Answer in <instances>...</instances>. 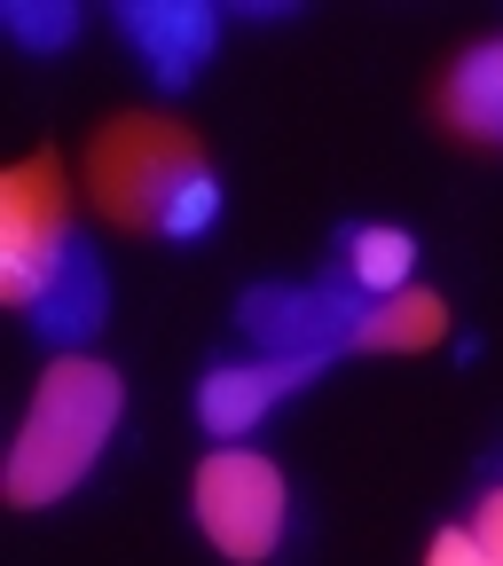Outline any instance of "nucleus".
<instances>
[{
  "label": "nucleus",
  "instance_id": "6",
  "mask_svg": "<svg viewBox=\"0 0 503 566\" xmlns=\"http://www.w3.org/2000/svg\"><path fill=\"white\" fill-rule=\"evenodd\" d=\"M331 363H315V354H252V363H212L197 378V424L212 441H252V424L292 401L300 386H315Z\"/></svg>",
  "mask_w": 503,
  "mask_h": 566
},
{
  "label": "nucleus",
  "instance_id": "14",
  "mask_svg": "<svg viewBox=\"0 0 503 566\" xmlns=\"http://www.w3.org/2000/svg\"><path fill=\"white\" fill-rule=\"evenodd\" d=\"M472 535H480V551H488V558H503V464H495V480L480 488V512H472Z\"/></svg>",
  "mask_w": 503,
  "mask_h": 566
},
{
  "label": "nucleus",
  "instance_id": "9",
  "mask_svg": "<svg viewBox=\"0 0 503 566\" xmlns=\"http://www.w3.org/2000/svg\"><path fill=\"white\" fill-rule=\"evenodd\" d=\"M354 292H370V300H401V292H417V237L409 229H378V221H354V229H338V260H331Z\"/></svg>",
  "mask_w": 503,
  "mask_h": 566
},
{
  "label": "nucleus",
  "instance_id": "1",
  "mask_svg": "<svg viewBox=\"0 0 503 566\" xmlns=\"http://www.w3.org/2000/svg\"><path fill=\"white\" fill-rule=\"evenodd\" d=\"M87 181L103 197L111 221L150 229L166 244H189L221 221V181H212L205 150L174 126V118H118L95 134Z\"/></svg>",
  "mask_w": 503,
  "mask_h": 566
},
{
  "label": "nucleus",
  "instance_id": "13",
  "mask_svg": "<svg viewBox=\"0 0 503 566\" xmlns=\"http://www.w3.org/2000/svg\"><path fill=\"white\" fill-rule=\"evenodd\" d=\"M425 566H503V558H488L472 527H441V535H433V551H425Z\"/></svg>",
  "mask_w": 503,
  "mask_h": 566
},
{
  "label": "nucleus",
  "instance_id": "4",
  "mask_svg": "<svg viewBox=\"0 0 503 566\" xmlns=\"http://www.w3.org/2000/svg\"><path fill=\"white\" fill-rule=\"evenodd\" d=\"M197 527L221 558L268 566L283 551V527H292V488L260 449H212L197 464Z\"/></svg>",
  "mask_w": 503,
  "mask_h": 566
},
{
  "label": "nucleus",
  "instance_id": "10",
  "mask_svg": "<svg viewBox=\"0 0 503 566\" xmlns=\"http://www.w3.org/2000/svg\"><path fill=\"white\" fill-rule=\"evenodd\" d=\"M441 111H449V126H464L480 142H503V40H480V48L457 55Z\"/></svg>",
  "mask_w": 503,
  "mask_h": 566
},
{
  "label": "nucleus",
  "instance_id": "8",
  "mask_svg": "<svg viewBox=\"0 0 503 566\" xmlns=\"http://www.w3.org/2000/svg\"><path fill=\"white\" fill-rule=\"evenodd\" d=\"M103 315H111V275H103V260H95L87 237H71L63 260H55V275H48V292L32 300V331L55 354H80L103 331Z\"/></svg>",
  "mask_w": 503,
  "mask_h": 566
},
{
  "label": "nucleus",
  "instance_id": "11",
  "mask_svg": "<svg viewBox=\"0 0 503 566\" xmlns=\"http://www.w3.org/2000/svg\"><path fill=\"white\" fill-rule=\"evenodd\" d=\"M449 331L441 300L433 292H401V300H378L370 331H363V354H409V346H433Z\"/></svg>",
  "mask_w": 503,
  "mask_h": 566
},
{
  "label": "nucleus",
  "instance_id": "12",
  "mask_svg": "<svg viewBox=\"0 0 503 566\" xmlns=\"http://www.w3.org/2000/svg\"><path fill=\"white\" fill-rule=\"evenodd\" d=\"M0 24H9V40L32 48V55H63L80 40V9H71V0H9Z\"/></svg>",
  "mask_w": 503,
  "mask_h": 566
},
{
  "label": "nucleus",
  "instance_id": "5",
  "mask_svg": "<svg viewBox=\"0 0 503 566\" xmlns=\"http://www.w3.org/2000/svg\"><path fill=\"white\" fill-rule=\"evenodd\" d=\"M71 244L63 221V189H55V158H24L9 181H0V292L9 307L32 315V300L48 292V275Z\"/></svg>",
  "mask_w": 503,
  "mask_h": 566
},
{
  "label": "nucleus",
  "instance_id": "7",
  "mask_svg": "<svg viewBox=\"0 0 503 566\" xmlns=\"http://www.w3.org/2000/svg\"><path fill=\"white\" fill-rule=\"evenodd\" d=\"M118 32H126V48L142 63H150V80L166 95H181L197 71H205L212 40H221V9H205V0H126Z\"/></svg>",
  "mask_w": 503,
  "mask_h": 566
},
{
  "label": "nucleus",
  "instance_id": "3",
  "mask_svg": "<svg viewBox=\"0 0 503 566\" xmlns=\"http://www.w3.org/2000/svg\"><path fill=\"white\" fill-rule=\"evenodd\" d=\"M378 300L354 292L338 268H323L315 283H252L237 300V331L260 354H315V363H338V354H363Z\"/></svg>",
  "mask_w": 503,
  "mask_h": 566
},
{
  "label": "nucleus",
  "instance_id": "2",
  "mask_svg": "<svg viewBox=\"0 0 503 566\" xmlns=\"http://www.w3.org/2000/svg\"><path fill=\"white\" fill-rule=\"evenodd\" d=\"M118 370L95 363V354H63V363L40 378L32 394V417L9 449V504L17 512H40V504H63L71 488L95 472V457L111 449L118 433Z\"/></svg>",
  "mask_w": 503,
  "mask_h": 566
}]
</instances>
